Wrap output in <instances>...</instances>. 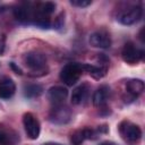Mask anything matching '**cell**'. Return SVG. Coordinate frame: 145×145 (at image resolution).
I'll return each mask as SVG.
<instances>
[{"label": "cell", "mask_w": 145, "mask_h": 145, "mask_svg": "<svg viewBox=\"0 0 145 145\" xmlns=\"http://www.w3.org/2000/svg\"><path fill=\"white\" fill-rule=\"evenodd\" d=\"M83 63L70 62L67 63L60 71V79L68 86H72L76 84L83 72Z\"/></svg>", "instance_id": "1"}, {"label": "cell", "mask_w": 145, "mask_h": 145, "mask_svg": "<svg viewBox=\"0 0 145 145\" xmlns=\"http://www.w3.org/2000/svg\"><path fill=\"white\" fill-rule=\"evenodd\" d=\"M24 62L34 72L36 71L42 72V75L46 74V69H45L46 58L43 53L37 52V51H31L24 56Z\"/></svg>", "instance_id": "2"}, {"label": "cell", "mask_w": 145, "mask_h": 145, "mask_svg": "<svg viewBox=\"0 0 145 145\" xmlns=\"http://www.w3.org/2000/svg\"><path fill=\"white\" fill-rule=\"evenodd\" d=\"M119 131L122 138L128 143H137L142 138L140 128L130 121H122L119 126Z\"/></svg>", "instance_id": "3"}, {"label": "cell", "mask_w": 145, "mask_h": 145, "mask_svg": "<svg viewBox=\"0 0 145 145\" xmlns=\"http://www.w3.org/2000/svg\"><path fill=\"white\" fill-rule=\"evenodd\" d=\"M121 57L125 62H127L129 65H135V63L139 62L140 59L143 58V51L137 49L134 43L127 42L122 48Z\"/></svg>", "instance_id": "4"}, {"label": "cell", "mask_w": 145, "mask_h": 145, "mask_svg": "<svg viewBox=\"0 0 145 145\" xmlns=\"http://www.w3.org/2000/svg\"><path fill=\"white\" fill-rule=\"evenodd\" d=\"M70 119H71L70 109L62 104L54 105L50 112V120L53 123H58V125L67 123L68 121H70Z\"/></svg>", "instance_id": "5"}, {"label": "cell", "mask_w": 145, "mask_h": 145, "mask_svg": "<svg viewBox=\"0 0 145 145\" xmlns=\"http://www.w3.org/2000/svg\"><path fill=\"white\" fill-rule=\"evenodd\" d=\"M142 14L143 11L139 6H133L121 11V14L118 16V20L122 25H133L139 20V18L142 17Z\"/></svg>", "instance_id": "6"}, {"label": "cell", "mask_w": 145, "mask_h": 145, "mask_svg": "<svg viewBox=\"0 0 145 145\" xmlns=\"http://www.w3.org/2000/svg\"><path fill=\"white\" fill-rule=\"evenodd\" d=\"M23 123L25 127V131L31 139H36L40 136V123L39 120L33 116V113H25L23 117Z\"/></svg>", "instance_id": "7"}, {"label": "cell", "mask_w": 145, "mask_h": 145, "mask_svg": "<svg viewBox=\"0 0 145 145\" xmlns=\"http://www.w3.org/2000/svg\"><path fill=\"white\" fill-rule=\"evenodd\" d=\"M88 42L94 48L106 49L111 45V37L105 31H96L89 35Z\"/></svg>", "instance_id": "8"}, {"label": "cell", "mask_w": 145, "mask_h": 145, "mask_svg": "<svg viewBox=\"0 0 145 145\" xmlns=\"http://www.w3.org/2000/svg\"><path fill=\"white\" fill-rule=\"evenodd\" d=\"M67 95L68 91L62 86H53L48 91V99L54 105L62 104V102L67 99Z\"/></svg>", "instance_id": "9"}, {"label": "cell", "mask_w": 145, "mask_h": 145, "mask_svg": "<svg viewBox=\"0 0 145 145\" xmlns=\"http://www.w3.org/2000/svg\"><path fill=\"white\" fill-rule=\"evenodd\" d=\"M16 91V85L10 78H3L0 80V97L3 100L10 99Z\"/></svg>", "instance_id": "10"}, {"label": "cell", "mask_w": 145, "mask_h": 145, "mask_svg": "<svg viewBox=\"0 0 145 145\" xmlns=\"http://www.w3.org/2000/svg\"><path fill=\"white\" fill-rule=\"evenodd\" d=\"M14 16L18 22L26 23L29 19H32V17H33V9L29 8V6L26 3L17 6L14 9Z\"/></svg>", "instance_id": "11"}, {"label": "cell", "mask_w": 145, "mask_h": 145, "mask_svg": "<svg viewBox=\"0 0 145 145\" xmlns=\"http://www.w3.org/2000/svg\"><path fill=\"white\" fill-rule=\"evenodd\" d=\"M83 70L87 71L92 77L100 79L105 76L108 71V66L106 65H100V66H94L89 63H83Z\"/></svg>", "instance_id": "12"}, {"label": "cell", "mask_w": 145, "mask_h": 145, "mask_svg": "<svg viewBox=\"0 0 145 145\" xmlns=\"http://www.w3.org/2000/svg\"><path fill=\"white\" fill-rule=\"evenodd\" d=\"M109 87L108 86H101L95 91L93 94V104L97 108H102L105 105L109 96Z\"/></svg>", "instance_id": "13"}, {"label": "cell", "mask_w": 145, "mask_h": 145, "mask_svg": "<svg viewBox=\"0 0 145 145\" xmlns=\"http://www.w3.org/2000/svg\"><path fill=\"white\" fill-rule=\"evenodd\" d=\"M88 94V85L87 84H82L77 86L71 94V103L72 104H80L87 96Z\"/></svg>", "instance_id": "14"}, {"label": "cell", "mask_w": 145, "mask_h": 145, "mask_svg": "<svg viewBox=\"0 0 145 145\" xmlns=\"http://www.w3.org/2000/svg\"><path fill=\"white\" fill-rule=\"evenodd\" d=\"M126 89L133 97H136L144 91V83L142 79H129L126 84Z\"/></svg>", "instance_id": "15"}, {"label": "cell", "mask_w": 145, "mask_h": 145, "mask_svg": "<svg viewBox=\"0 0 145 145\" xmlns=\"http://www.w3.org/2000/svg\"><path fill=\"white\" fill-rule=\"evenodd\" d=\"M54 8H56V5H54L53 2L46 1V2H40V3H37L34 9H35L39 14L49 17V15H51V14L54 11Z\"/></svg>", "instance_id": "16"}, {"label": "cell", "mask_w": 145, "mask_h": 145, "mask_svg": "<svg viewBox=\"0 0 145 145\" xmlns=\"http://www.w3.org/2000/svg\"><path fill=\"white\" fill-rule=\"evenodd\" d=\"M43 92V87L39 84H28L24 87V93L26 97H36L40 96Z\"/></svg>", "instance_id": "17"}, {"label": "cell", "mask_w": 145, "mask_h": 145, "mask_svg": "<svg viewBox=\"0 0 145 145\" xmlns=\"http://www.w3.org/2000/svg\"><path fill=\"white\" fill-rule=\"evenodd\" d=\"M85 139H86L85 128L76 130L75 133L71 134V143H72V145H80Z\"/></svg>", "instance_id": "18"}, {"label": "cell", "mask_w": 145, "mask_h": 145, "mask_svg": "<svg viewBox=\"0 0 145 145\" xmlns=\"http://www.w3.org/2000/svg\"><path fill=\"white\" fill-rule=\"evenodd\" d=\"M15 143L14 136L7 130L0 129V145H12Z\"/></svg>", "instance_id": "19"}, {"label": "cell", "mask_w": 145, "mask_h": 145, "mask_svg": "<svg viewBox=\"0 0 145 145\" xmlns=\"http://www.w3.org/2000/svg\"><path fill=\"white\" fill-rule=\"evenodd\" d=\"M70 3L76 7H87L92 3V1H89V0H71Z\"/></svg>", "instance_id": "20"}, {"label": "cell", "mask_w": 145, "mask_h": 145, "mask_svg": "<svg viewBox=\"0 0 145 145\" xmlns=\"http://www.w3.org/2000/svg\"><path fill=\"white\" fill-rule=\"evenodd\" d=\"M10 66H11V68H12V69H14V70L16 71V74H19V75H22V74H23L22 69H20L19 67H17V66H16V65H15L14 62H10Z\"/></svg>", "instance_id": "21"}, {"label": "cell", "mask_w": 145, "mask_h": 145, "mask_svg": "<svg viewBox=\"0 0 145 145\" xmlns=\"http://www.w3.org/2000/svg\"><path fill=\"white\" fill-rule=\"evenodd\" d=\"M3 49H5V37H2V40L0 42V54L3 53Z\"/></svg>", "instance_id": "22"}, {"label": "cell", "mask_w": 145, "mask_h": 145, "mask_svg": "<svg viewBox=\"0 0 145 145\" xmlns=\"http://www.w3.org/2000/svg\"><path fill=\"white\" fill-rule=\"evenodd\" d=\"M101 145H113V144H111V143H108V142H105V143H102Z\"/></svg>", "instance_id": "23"}, {"label": "cell", "mask_w": 145, "mask_h": 145, "mask_svg": "<svg viewBox=\"0 0 145 145\" xmlns=\"http://www.w3.org/2000/svg\"><path fill=\"white\" fill-rule=\"evenodd\" d=\"M49 145H60V144H49Z\"/></svg>", "instance_id": "24"}]
</instances>
